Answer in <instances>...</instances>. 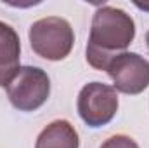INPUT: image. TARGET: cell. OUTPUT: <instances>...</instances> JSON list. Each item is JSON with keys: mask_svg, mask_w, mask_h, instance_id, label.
Returning a JSON list of instances; mask_svg holds the SVG:
<instances>
[{"mask_svg": "<svg viewBox=\"0 0 149 148\" xmlns=\"http://www.w3.org/2000/svg\"><path fill=\"white\" fill-rule=\"evenodd\" d=\"M134 37L135 25L125 11L116 7L97 9L87 45V61L97 70H106L118 51L127 49Z\"/></svg>", "mask_w": 149, "mask_h": 148, "instance_id": "6da1fadb", "label": "cell"}, {"mask_svg": "<svg viewBox=\"0 0 149 148\" xmlns=\"http://www.w3.org/2000/svg\"><path fill=\"white\" fill-rule=\"evenodd\" d=\"M73 42V28L63 18L49 16V18L35 21L30 28L31 49L38 56L50 59V61L64 59L71 52Z\"/></svg>", "mask_w": 149, "mask_h": 148, "instance_id": "7a4b0ae2", "label": "cell"}, {"mask_svg": "<svg viewBox=\"0 0 149 148\" xmlns=\"http://www.w3.org/2000/svg\"><path fill=\"white\" fill-rule=\"evenodd\" d=\"M5 89L14 108L33 111L47 101L50 94V80L47 73L37 66H21Z\"/></svg>", "mask_w": 149, "mask_h": 148, "instance_id": "3957f363", "label": "cell"}, {"mask_svg": "<svg viewBox=\"0 0 149 148\" xmlns=\"http://www.w3.org/2000/svg\"><path fill=\"white\" fill-rule=\"evenodd\" d=\"M118 111V94L114 87L90 82L78 94V113L90 127H101L111 122Z\"/></svg>", "mask_w": 149, "mask_h": 148, "instance_id": "277c9868", "label": "cell"}, {"mask_svg": "<svg viewBox=\"0 0 149 148\" xmlns=\"http://www.w3.org/2000/svg\"><path fill=\"white\" fill-rule=\"evenodd\" d=\"M106 72L113 78L114 87L125 94H139L149 85V61L135 52H120Z\"/></svg>", "mask_w": 149, "mask_h": 148, "instance_id": "5b68a950", "label": "cell"}, {"mask_svg": "<svg viewBox=\"0 0 149 148\" xmlns=\"http://www.w3.org/2000/svg\"><path fill=\"white\" fill-rule=\"evenodd\" d=\"M21 44L19 37L9 25L0 21V87H5L19 66Z\"/></svg>", "mask_w": 149, "mask_h": 148, "instance_id": "8992f818", "label": "cell"}, {"mask_svg": "<svg viewBox=\"0 0 149 148\" xmlns=\"http://www.w3.org/2000/svg\"><path fill=\"white\" fill-rule=\"evenodd\" d=\"M35 148H78V134L68 120H54L40 132Z\"/></svg>", "mask_w": 149, "mask_h": 148, "instance_id": "52a82bcc", "label": "cell"}, {"mask_svg": "<svg viewBox=\"0 0 149 148\" xmlns=\"http://www.w3.org/2000/svg\"><path fill=\"white\" fill-rule=\"evenodd\" d=\"M101 148H139V145L128 136L116 134V136H111L109 140H106L101 145Z\"/></svg>", "mask_w": 149, "mask_h": 148, "instance_id": "ba28073f", "label": "cell"}, {"mask_svg": "<svg viewBox=\"0 0 149 148\" xmlns=\"http://www.w3.org/2000/svg\"><path fill=\"white\" fill-rule=\"evenodd\" d=\"M137 7H141V9H148V11H149V5H148V4H137Z\"/></svg>", "mask_w": 149, "mask_h": 148, "instance_id": "9c48e42d", "label": "cell"}, {"mask_svg": "<svg viewBox=\"0 0 149 148\" xmlns=\"http://www.w3.org/2000/svg\"><path fill=\"white\" fill-rule=\"evenodd\" d=\"M146 42H148V47H149V32H148V35H146Z\"/></svg>", "mask_w": 149, "mask_h": 148, "instance_id": "30bf717a", "label": "cell"}]
</instances>
